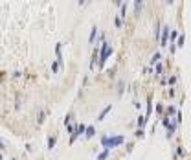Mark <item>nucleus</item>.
<instances>
[{"mask_svg": "<svg viewBox=\"0 0 191 160\" xmlns=\"http://www.w3.org/2000/svg\"><path fill=\"white\" fill-rule=\"evenodd\" d=\"M121 142H123V136H116V138H107V136H105V138H103V144L108 145V149L118 145V144H121Z\"/></svg>", "mask_w": 191, "mask_h": 160, "instance_id": "nucleus-1", "label": "nucleus"}]
</instances>
